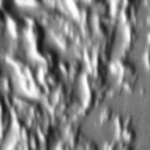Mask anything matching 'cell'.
<instances>
[{"instance_id":"cell-1","label":"cell","mask_w":150,"mask_h":150,"mask_svg":"<svg viewBox=\"0 0 150 150\" xmlns=\"http://www.w3.org/2000/svg\"><path fill=\"white\" fill-rule=\"evenodd\" d=\"M2 26H4V16L0 13V29H2Z\"/></svg>"}]
</instances>
